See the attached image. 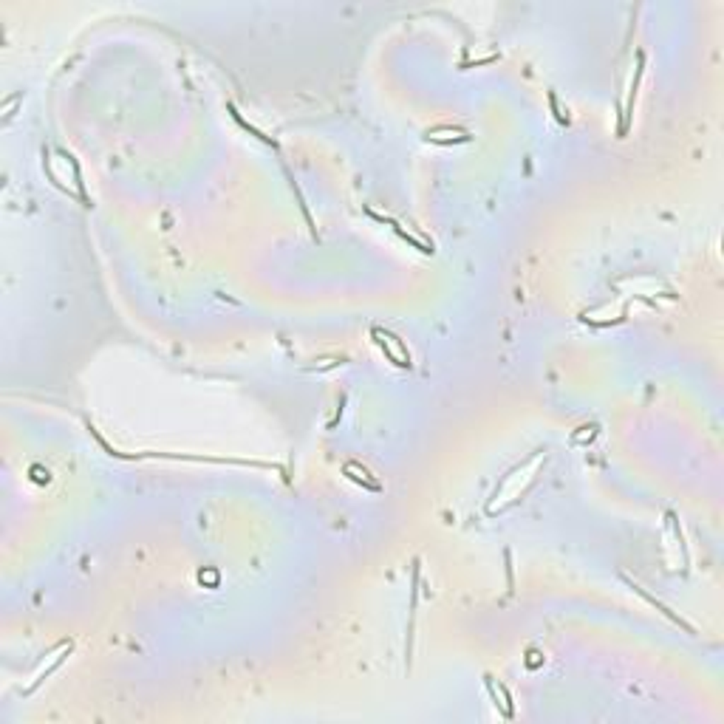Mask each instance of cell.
I'll list each match as a JSON object with an SVG mask.
<instances>
[{"mask_svg": "<svg viewBox=\"0 0 724 724\" xmlns=\"http://www.w3.org/2000/svg\"><path fill=\"white\" fill-rule=\"evenodd\" d=\"M374 337H376V343L387 351V357H391L397 365H402V368H411V354L405 351V346L394 337V334H387V331H382V328H374Z\"/></svg>", "mask_w": 724, "mask_h": 724, "instance_id": "cell-1", "label": "cell"}, {"mask_svg": "<svg viewBox=\"0 0 724 724\" xmlns=\"http://www.w3.org/2000/svg\"><path fill=\"white\" fill-rule=\"evenodd\" d=\"M346 475L351 478V481H357V484H362V487H368V489H379V481H374L371 475H368V470L365 467H360V464H354V461H348L346 464Z\"/></svg>", "mask_w": 724, "mask_h": 724, "instance_id": "cell-2", "label": "cell"}]
</instances>
